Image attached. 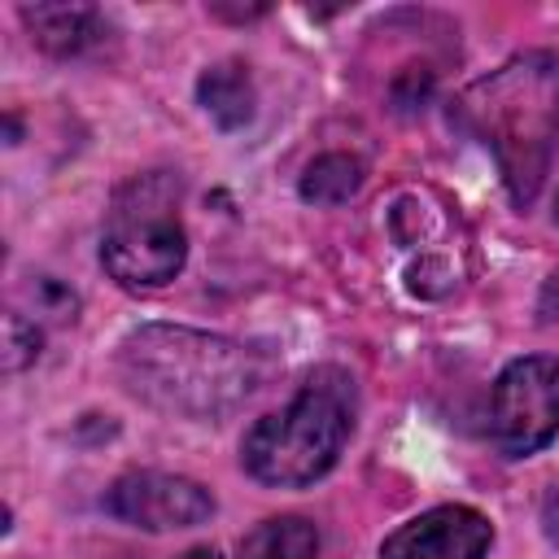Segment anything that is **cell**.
<instances>
[{
  "label": "cell",
  "mask_w": 559,
  "mask_h": 559,
  "mask_svg": "<svg viewBox=\"0 0 559 559\" xmlns=\"http://www.w3.org/2000/svg\"><path fill=\"white\" fill-rule=\"evenodd\" d=\"M114 371L135 402L170 419L214 424L262 389L266 358L218 332L140 323L118 341Z\"/></svg>",
  "instance_id": "1"
},
{
  "label": "cell",
  "mask_w": 559,
  "mask_h": 559,
  "mask_svg": "<svg viewBox=\"0 0 559 559\" xmlns=\"http://www.w3.org/2000/svg\"><path fill=\"white\" fill-rule=\"evenodd\" d=\"M362 188V162L354 153H319L306 170H301V201L310 205H341Z\"/></svg>",
  "instance_id": "11"
},
{
  "label": "cell",
  "mask_w": 559,
  "mask_h": 559,
  "mask_svg": "<svg viewBox=\"0 0 559 559\" xmlns=\"http://www.w3.org/2000/svg\"><path fill=\"white\" fill-rule=\"evenodd\" d=\"M555 214H559V197H555Z\"/></svg>",
  "instance_id": "17"
},
{
  "label": "cell",
  "mask_w": 559,
  "mask_h": 559,
  "mask_svg": "<svg viewBox=\"0 0 559 559\" xmlns=\"http://www.w3.org/2000/svg\"><path fill=\"white\" fill-rule=\"evenodd\" d=\"M197 100L214 118L218 131H240L245 122H253V105H258L249 66L245 61H214L197 79Z\"/></svg>",
  "instance_id": "9"
},
{
  "label": "cell",
  "mask_w": 559,
  "mask_h": 559,
  "mask_svg": "<svg viewBox=\"0 0 559 559\" xmlns=\"http://www.w3.org/2000/svg\"><path fill=\"white\" fill-rule=\"evenodd\" d=\"M31 39L52 57H79L105 39V17L92 4H22Z\"/></svg>",
  "instance_id": "8"
},
{
  "label": "cell",
  "mask_w": 559,
  "mask_h": 559,
  "mask_svg": "<svg viewBox=\"0 0 559 559\" xmlns=\"http://www.w3.org/2000/svg\"><path fill=\"white\" fill-rule=\"evenodd\" d=\"M44 349V332L35 328V319L22 314H4V371H22L39 358Z\"/></svg>",
  "instance_id": "12"
},
{
  "label": "cell",
  "mask_w": 559,
  "mask_h": 559,
  "mask_svg": "<svg viewBox=\"0 0 559 559\" xmlns=\"http://www.w3.org/2000/svg\"><path fill=\"white\" fill-rule=\"evenodd\" d=\"M537 314L550 323V319H559V271L546 280V288H542V301H537Z\"/></svg>",
  "instance_id": "14"
},
{
  "label": "cell",
  "mask_w": 559,
  "mask_h": 559,
  "mask_svg": "<svg viewBox=\"0 0 559 559\" xmlns=\"http://www.w3.org/2000/svg\"><path fill=\"white\" fill-rule=\"evenodd\" d=\"M183 179L179 170H144L127 179L100 231V266L114 284L131 293L166 288L188 262V231H183Z\"/></svg>",
  "instance_id": "4"
},
{
  "label": "cell",
  "mask_w": 559,
  "mask_h": 559,
  "mask_svg": "<svg viewBox=\"0 0 559 559\" xmlns=\"http://www.w3.org/2000/svg\"><path fill=\"white\" fill-rule=\"evenodd\" d=\"M323 537L306 515H271L240 537V559H319Z\"/></svg>",
  "instance_id": "10"
},
{
  "label": "cell",
  "mask_w": 559,
  "mask_h": 559,
  "mask_svg": "<svg viewBox=\"0 0 559 559\" xmlns=\"http://www.w3.org/2000/svg\"><path fill=\"white\" fill-rule=\"evenodd\" d=\"M450 122L493 153L511 201L533 205L559 153V52L502 61L454 100Z\"/></svg>",
  "instance_id": "2"
},
{
  "label": "cell",
  "mask_w": 559,
  "mask_h": 559,
  "mask_svg": "<svg viewBox=\"0 0 559 559\" xmlns=\"http://www.w3.org/2000/svg\"><path fill=\"white\" fill-rule=\"evenodd\" d=\"M179 559H223V555H218L214 546H192V550H183Z\"/></svg>",
  "instance_id": "16"
},
{
  "label": "cell",
  "mask_w": 559,
  "mask_h": 559,
  "mask_svg": "<svg viewBox=\"0 0 559 559\" xmlns=\"http://www.w3.org/2000/svg\"><path fill=\"white\" fill-rule=\"evenodd\" d=\"M358 389L341 367H314L306 384L271 415H262L245 441L240 463L258 485L301 489L328 476L354 432Z\"/></svg>",
  "instance_id": "3"
},
{
  "label": "cell",
  "mask_w": 559,
  "mask_h": 559,
  "mask_svg": "<svg viewBox=\"0 0 559 559\" xmlns=\"http://www.w3.org/2000/svg\"><path fill=\"white\" fill-rule=\"evenodd\" d=\"M489 542H493V524L485 511L445 502L397 524L380 542V559H485Z\"/></svg>",
  "instance_id": "7"
},
{
  "label": "cell",
  "mask_w": 559,
  "mask_h": 559,
  "mask_svg": "<svg viewBox=\"0 0 559 559\" xmlns=\"http://www.w3.org/2000/svg\"><path fill=\"white\" fill-rule=\"evenodd\" d=\"M489 437L502 459H528L559 437V358L528 354L502 367L489 393Z\"/></svg>",
  "instance_id": "5"
},
{
  "label": "cell",
  "mask_w": 559,
  "mask_h": 559,
  "mask_svg": "<svg viewBox=\"0 0 559 559\" xmlns=\"http://www.w3.org/2000/svg\"><path fill=\"white\" fill-rule=\"evenodd\" d=\"M105 511L131 528L144 533H170V528H192L214 515V493L175 472H122L105 489Z\"/></svg>",
  "instance_id": "6"
},
{
  "label": "cell",
  "mask_w": 559,
  "mask_h": 559,
  "mask_svg": "<svg viewBox=\"0 0 559 559\" xmlns=\"http://www.w3.org/2000/svg\"><path fill=\"white\" fill-rule=\"evenodd\" d=\"M542 528H546V537L559 546V489H550L546 502H542Z\"/></svg>",
  "instance_id": "15"
},
{
  "label": "cell",
  "mask_w": 559,
  "mask_h": 559,
  "mask_svg": "<svg viewBox=\"0 0 559 559\" xmlns=\"http://www.w3.org/2000/svg\"><path fill=\"white\" fill-rule=\"evenodd\" d=\"M31 297H35V310H39V314H48V319H57V323L74 319V310H79L74 288H70V284H61L57 275H35Z\"/></svg>",
  "instance_id": "13"
}]
</instances>
